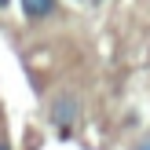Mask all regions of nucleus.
<instances>
[{"label":"nucleus","instance_id":"2","mask_svg":"<svg viewBox=\"0 0 150 150\" xmlns=\"http://www.w3.org/2000/svg\"><path fill=\"white\" fill-rule=\"evenodd\" d=\"M51 11H55V0H22V15H26L29 22H37V18H48Z\"/></svg>","mask_w":150,"mask_h":150},{"label":"nucleus","instance_id":"4","mask_svg":"<svg viewBox=\"0 0 150 150\" xmlns=\"http://www.w3.org/2000/svg\"><path fill=\"white\" fill-rule=\"evenodd\" d=\"M0 150H11V146H7V143H4V139H0Z\"/></svg>","mask_w":150,"mask_h":150},{"label":"nucleus","instance_id":"3","mask_svg":"<svg viewBox=\"0 0 150 150\" xmlns=\"http://www.w3.org/2000/svg\"><path fill=\"white\" fill-rule=\"evenodd\" d=\"M136 150H150V136H146V139H143V143H139Z\"/></svg>","mask_w":150,"mask_h":150},{"label":"nucleus","instance_id":"1","mask_svg":"<svg viewBox=\"0 0 150 150\" xmlns=\"http://www.w3.org/2000/svg\"><path fill=\"white\" fill-rule=\"evenodd\" d=\"M51 117H55V125L62 132H70L73 125H77V99H73V95H59V99L51 103Z\"/></svg>","mask_w":150,"mask_h":150},{"label":"nucleus","instance_id":"5","mask_svg":"<svg viewBox=\"0 0 150 150\" xmlns=\"http://www.w3.org/2000/svg\"><path fill=\"white\" fill-rule=\"evenodd\" d=\"M0 7H7V0H0Z\"/></svg>","mask_w":150,"mask_h":150}]
</instances>
